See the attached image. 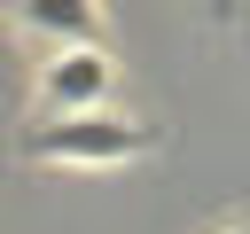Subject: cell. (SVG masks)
I'll use <instances>...</instances> for the list:
<instances>
[{
    "label": "cell",
    "instance_id": "cell-1",
    "mask_svg": "<svg viewBox=\"0 0 250 234\" xmlns=\"http://www.w3.org/2000/svg\"><path fill=\"white\" fill-rule=\"evenodd\" d=\"M148 148V133L141 125H125V117H47L39 133H31V156L39 164H125V156H141Z\"/></svg>",
    "mask_w": 250,
    "mask_h": 234
},
{
    "label": "cell",
    "instance_id": "cell-2",
    "mask_svg": "<svg viewBox=\"0 0 250 234\" xmlns=\"http://www.w3.org/2000/svg\"><path fill=\"white\" fill-rule=\"evenodd\" d=\"M39 94L62 117H94L102 94H109V55L102 47H55V62L39 70Z\"/></svg>",
    "mask_w": 250,
    "mask_h": 234
},
{
    "label": "cell",
    "instance_id": "cell-3",
    "mask_svg": "<svg viewBox=\"0 0 250 234\" xmlns=\"http://www.w3.org/2000/svg\"><path fill=\"white\" fill-rule=\"evenodd\" d=\"M23 23H31V31H55V39H70V47H86L94 8H55V0H39V8H23Z\"/></svg>",
    "mask_w": 250,
    "mask_h": 234
},
{
    "label": "cell",
    "instance_id": "cell-4",
    "mask_svg": "<svg viewBox=\"0 0 250 234\" xmlns=\"http://www.w3.org/2000/svg\"><path fill=\"white\" fill-rule=\"evenodd\" d=\"M234 234H250V226H234Z\"/></svg>",
    "mask_w": 250,
    "mask_h": 234
}]
</instances>
